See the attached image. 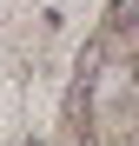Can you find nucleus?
<instances>
[{"label":"nucleus","instance_id":"nucleus-1","mask_svg":"<svg viewBox=\"0 0 139 146\" xmlns=\"http://www.w3.org/2000/svg\"><path fill=\"white\" fill-rule=\"evenodd\" d=\"M27 146H46V139H27Z\"/></svg>","mask_w":139,"mask_h":146}]
</instances>
